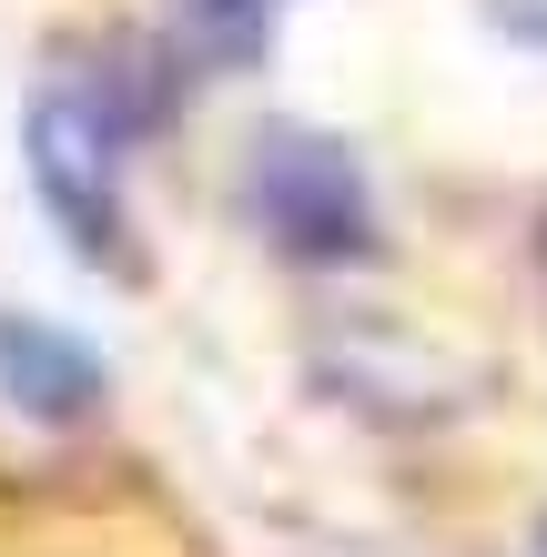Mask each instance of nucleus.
I'll return each instance as SVG.
<instances>
[{"instance_id": "nucleus-3", "label": "nucleus", "mask_w": 547, "mask_h": 557, "mask_svg": "<svg viewBox=\"0 0 547 557\" xmlns=\"http://www.w3.org/2000/svg\"><path fill=\"white\" fill-rule=\"evenodd\" d=\"M0 396H11L21 416H82L91 396H102V366H91V345L51 335V324L30 314H0Z\"/></svg>"}, {"instance_id": "nucleus-1", "label": "nucleus", "mask_w": 547, "mask_h": 557, "mask_svg": "<svg viewBox=\"0 0 547 557\" xmlns=\"http://www.w3.org/2000/svg\"><path fill=\"white\" fill-rule=\"evenodd\" d=\"M122 143H133V112L112 102L102 72H72L30 102V183H41L51 223L82 253H112V183H122Z\"/></svg>"}, {"instance_id": "nucleus-4", "label": "nucleus", "mask_w": 547, "mask_h": 557, "mask_svg": "<svg viewBox=\"0 0 547 557\" xmlns=\"http://www.w3.org/2000/svg\"><path fill=\"white\" fill-rule=\"evenodd\" d=\"M264 21H274V0H183V30L203 61H244L264 41Z\"/></svg>"}, {"instance_id": "nucleus-2", "label": "nucleus", "mask_w": 547, "mask_h": 557, "mask_svg": "<svg viewBox=\"0 0 547 557\" xmlns=\"http://www.w3.org/2000/svg\"><path fill=\"white\" fill-rule=\"evenodd\" d=\"M253 203H264V223L295 253H325V264L365 253V183H356V162L335 143H314V133H264V152H253Z\"/></svg>"}]
</instances>
